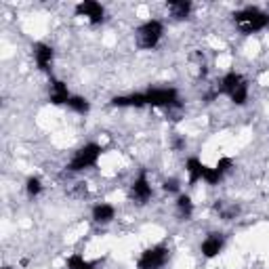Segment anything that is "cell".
I'll list each match as a JSON object with an SVG mask.
<instances>
[{
    "instance_id": "obj_1",
    "label": "cell",
    "mask_w": 269,
    "mask_h": 269,
    "mask_svg": "<svg viewBox=\"0 0 269 269\" xmlns=\"http://www.w3.org/2000/svg\"><path fill=\"white\" fill-rule=\"evenodd\" d=\"M234 24L242 34H255L269 26V15L257 7H246L234 15Z\"/></svg>"
},
{
    "instance_id": "obj_2",
    "label": "cell",
    "mask_w": 269,
    "mask_h": 269,
    "mask_svg": "<svg viewBox=\"0 0 269 269\" xmlns=\"http://www.w3.org/2000/svg\"><path fill=\"white\" fill-rule=\"evenodd\" d=\"M99 156H101V145H97V143H86L84 147H80V149L76 151V156L72 158V162H70V166H67V168H70L72 172H80V170H84V168H91V166L97 164Z\"/></svg>"
},
{
    "instance_id": "obj_3",
    "label": "cell",
    "mask_w": 269,
    "mask_h": 269,
    "mask_svg": "<svg viewBox=\"0 0 269 269\" xmlns=\"http://www.w3.org/2000/svg\"><path fill=\"white\" fill-rule=\"evenodd\" d=\"M162 34H164L162 21H158V19H149V21H145V24L137 30L139 47H141V49H153L156 44L160 42Z\"/></svg>"
},
{
    "instance_id": "obj_4",
    "label": "cell",
    "mask_w": 269,
    "mask_h": 269,
    "mask_svg": "<svg viewBox=\"0 0 269 269\" xmlns=\"http://www.w3.org/2000/svg\"><path fill=\"white\" fill-rule=\"evenodd\" d=\"M147 105L153 107H181V99H179L177 88H149L145 93Z\"/></svg>"
},
{
    "instance_id": "obj_5",
    "label": "cell",
    "mask_w": 269,
    "mask_h": 269,
    "mask_svg": "<svg viewBox=\"0 0 269 269\" xmlns=\"http://www.w3.org/2000/svg\"><path fill=\"white\" fill-rule=\"evenodd\" d=\"M168 261V248L166 246H153V248H147L139 261H137V267L139 269H162Z\"/></svg>"
},
{
    "instance_id": "obj_6",
    "label": "cell",
    "mask_w": 269,
    "mask_h": 269,
    "mask_svg": "<svg viewBox=\"0 0 269 269\" xmlns=\"http://www.w3.org/2000/svg\"><path fill=\"white\" fill-rule=\"evenodd\" d=\"M76 15L88 17V21H91L93 26H97L105 19V9L99 3H95V0H84V3L76 5Z\"/></svg>"
},
{
    "instance_id": "obj_7",
    "label": "cell",
    "mask_w": 269,
    "mask_h": 269,
    "mask_svg": "<svg viewBox=\"0 0 269 269\" xmlns=\"http://www.w3.org/2000/svg\"><path fill=\"white\" fill-rule=\"evenodd\" d=\"M130 196H132V200L141 202V204H145V202L151 198V185H149V181H147L145 170L132 181V185H130Z\"/></svg>"
},
{
    "instance_id": "obj_8",
    "label": "cell",
    "mask_w": 269,
    "mask_h": 269,
    "mask_svg": "<svg viewBox=\"0 0 269 269\" xmlns=\"http://www.w3.org/2000/svg\"><path fill=\"white\" fill-rule=\"evenodd\" d=\"M34 57H36V63L42 72H51V63H53V49L49 47V44L44 42H38L34 44Z\"/></svg>"
},
{
    "instance_id": "obj_9",
    "label": "cell",
    "mask_w": 269,
    "mask_h": 269,
    "mask_svg": "<svg viewBox=\"0 0 269 269\" xmlns=\"http://www.w3.org/2000/svg\"><path fill=\"white\" fill-rule=\"evenodd\" d=\"M70 97H72V95H70V91H67V84L61 82V80L51 78V103L63 105V103L70 101Z\"/></svg>"
},
{
    "instance_id": "obj_10",
    "label": "cell",
    "mask_w": 269,
    "mask_h": 269,
    "mask_svg": "<svg viewBox=\"0 0 269 269\" xmlns=\"http://www.w3.org/2000/svg\"><path fill=\"white\" fill-rule=\"evenodd\" d=\"M221 251H223V236L221 234H210L204 242H202V255L206 259L217 257Z\"/></svg>"
},
{
    "instance_id": "obj_11",
    "label": "cell",
    "mask_w": 269,
    "mask_h": 269,
    "mask_svg": "<svg viewBox=\"0 0 269 269\" xmlns=\"http://www.w3.org/2000/svg\"><path fill=\"white\" fill-rule=\"evenodd\" d=\"M246 80L238 74V72H229V74H225L223 76V80H221V86H219V93H223V95H227V97H232L234 95V91L238 86H242Z\"/></svg>"
},
{
    "instance_id": "obj_12",
    "label": "cell",
    "mask_w": 269,
    "mask_h": 269,
    "mask_svg": "<svg viewBox=\"0 0 269 269\" xmlns=\"http://www.w3.org/2000/svg\"><path fill=\"white\" fill-rule=\"evenodd\" d=\"M111 105H116V107H145L147 99H145V93H134V95H126V97H114L111 99Z\"/></svg>"
},
{
    "instance_id": "obj_13",
    "label": "cell",
    "mask_w": 269,
    "mask_h": 269,
    "mask_svg": "<svg viewBox=\"0 0 269 269\" xmlns=\"http://www.w3.org/2000/svg\"><path fill=\"white\" fill-rule=\"evenodd\" d=\"M185 168H187V172H189V185H194V183L200 181L202 177H204L206 164H202L198 158H189V160L185 162Z\"/></svg>"
},
{
    "instance_id": "obj_14",
    "label": "cell",
    "mask_w": 269,
    "mask_h": 269,
    "mask_svg": "<svg viewBox=\"0 0 269 269\" xmlns=\"http://www.w3.org/2000/svg\"><path fill=\"white\" fill-rule=\"evenodd\" d=\"M114 217H116V208L111 206V204H97L93 208V219L97 223H109Z\"/></svg>"
},
{
    "instance_id": "obj_15",
    "label": "cell",
    "mask_w": 269,
    "mask_h": 269,
    "mask_svg": "<svg viewBox=\"0 0 269 269\" xmlns=\"http://www.w3.org/2000/svg\"><path fill=\"white\" fill-rule=\"evenodd\" d=\"M168 9L175 19H185L191 11V3H187V0H172V3H168Z\"/></svg>"
},
{
    "instance_id": "obj_16",
    "label": "cell",
    "mask_w": 269,
    "mask_h": 269,
    "mask_svg": "<svg viewBox=\"0 0 269 269\" xmlns=\"http://www.w3.org/2000/svg\"><path fill=\"white\" fill-rule=\"evenodd\" d=\"M177 210H179V217H181V219H189L191 213H194V202H191V198L185 196V194L179 196V198H177Z\"/></svg>"
},
{
    "instance_id": "obj_17",
    "label": "cell",
    "mask_w": 269,
    "mask_h": 269,
    "mask_svg": "<svg viewBox=\"0 0 269 269\" xmlns=\"http://www.w3.org/2000/svg\"><path fill=\"white\" fill-rule=\"evenodd\" d=\"M67 105H70L76 114H88V109H91V105H88V101L84 97H78V95H72L70 101H67Z\"/></svg>"
},
{
    "instance_id": "obj_18",
    "label": "cell",
    "mask_w": 269,
    "mask_h": 269,
    "mask_svg": "<svg viewBox=\"0 0 269 269\" xmlns=\"http://www.w3.org/2000/svg\"><path fill=\"white\" fill-rule=\"evenodd\" d=\"M229 99H232L234 105H244L246 101H248V82H244L242 86H238Z\"/></svg>"
},
{
    "instance_id": "obj_19",
    "label": "cell",
    "mask_w": 269,
    "mask_h": 269,
    "mask_svg": "<svg viewBox=\"0 0 269 269\" xmlns=\"http://www.w3.org/2000/svg\"><path fill=\"white\" fill-rule=\"evenodd\" d=\"M26 189H28V196H38L40 191H42V181H40V179L38 177H30L28 179V185H26Z\"/></svg>"
},
{
    "instance_id": "obj_20",
    "label": "cell",
    "mask_w": 269,
    "mask_h": 269,
    "mask_svg": "<svg viewBox=\"0 0 269 269\" xmlns=\"http://www.w3.org/2000/svg\"><path fill=\"white\" fill-rule=\"evenodd\" d=\"M202 179H204V181L206 183H210V185H215V183H219L221 181V179H223V175L217 170V168H204V177H202Z\"/></svg>"
},
{
    "instance_id": "obj_21",
    "label": "cell",
    "mask_w": 269,
    "mask_h": 269,
    "mask_svg": "<svg viewBox=\"0 0 269 269\" xmlns=\"http://www.w3.org/2000/svg\"><path fill=\"white\" fill-rule=\"evenodd\" d=\"M232 166H234V160H232V158H221V160L217 162V166H215V168H217L221 175H225Z\"/></svg>"
},
{
    "instance_id": "obj_22",
    "label": "cell",
    "mask_w": 269,
    "mask_h": 269,
    "mask_svg": "<svg viewBox=\"0 0 269 269\" xmlns=\"http://www.w3.org/2000/svg\"><path fill=\"white\" fill-rule=\"evenodd\" d=\"M84 263V257L82 255H72L70 259L65 261V265H67V269H78L80 265Z\"/></svg>"
},
{
    "instance_id": "obj_23",
    "label": "cell",
    "mask_w": 269,
    "mask_h": 269,
    "mask_svg": "<svg viewBox=\"0 0 269 269\" xmlns=\"http://www.w3.org/2000/svg\"><path fill=\"white\" fill-rule=\"evenodd\" d=\"M164 191H168V194L179 191V181H177V179H168V181H164Z\"/></svg>"
},
{
    "instance_id": "obj_24",
    "label": "cell",
    "mask_w": 269,
    "mask_h": 269,
    "mask_svg": "<svg viewBox=\"0 0 269 269\" xmlns=\"http://www.w3.org/2000/svg\"><path fill=\"white\" fill-rule=\"evenodd\" d=\"M78 269H95V265H93V263H88V261H84V263L78 267Z\"/></svg>"
},
{
    "instance_id": "obj_25",
    "label": "cell",
    "mask_w": 269,
    "mask_h": 269,
    "mask_svg": "<svg viewBox=\"0 0 269 269\" xmlns=\"http://www.w3.org/2000/svg\"><path fill=\"white\" fill-rule=\"evenodd\" d=\"M3 269H11V267H3Z\"/></svg>"
}]
</instances>
